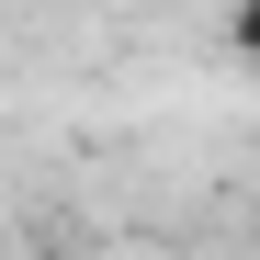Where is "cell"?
I'll list each match as a JSON object with an SVG mask.
<instances>
[{"instance_id": "cell-1", "label": "cell", "mask_w": 260, "mask_h": 260, "mask_svg": "<svg viewBox=\"0 0 260 260\" xmlns=\"http://www.w3.org/2000/svg\"><path fill=\"white\" fill-rule=\"evenodd\" d=\"M238 46H249V57H260V0H249V12H238Z\"/></svg>"}]
</instances>
